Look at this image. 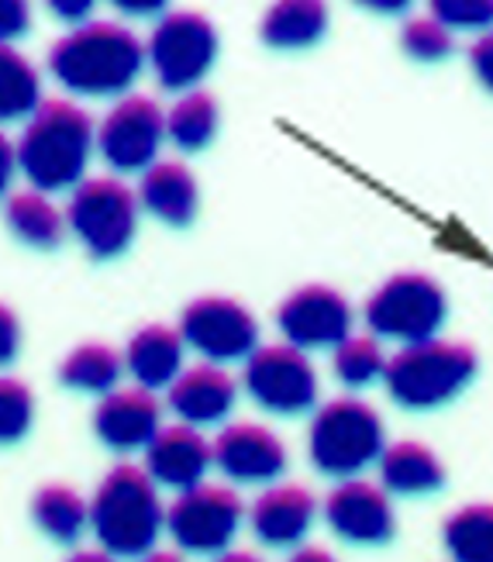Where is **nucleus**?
I'll return each mask as SVG.
<instances>
[{
  "label": "nucleus",
  "instance_id": "nucleus-1",
  "mask_svg": "<svg viewBox=\"0 0 493 562\" xmlns=\"http://www.w3.org/2000/svg\"><path fill=\"white\" fill-rule=\"evenodd\" d=\"M145 66V45L117 21H87L48 48L53 80L80 97L125 93Z\"/></svg>",
  "mask_w": 493,
  "mask_h": 562
},
{
  "label": "nucleus",
  "instance_id": "nucleus-2",
  "mask_svg": "<svg viewBox=\"0 0 493 562\" xmlns=\"http://www.w3.org/2000/svg\"><path fill=\"white\" fill-rule=\"evenodd\" d=\"M93 145L97 128L90 114L66 97H53L24 121V132L18 138V166L42 193L77 190L83 183Z\"/></svg>",
  "mask_w": 493,
  "mask_h": 562
},
{
  "label": "nucleus",
  "instance_id": "nucleus-3",
  "mask_svg": "<svg viewBox=\"0 0 493 562\" xmlns=\"http://www.w3.org/2000/svg\"><path fill=\"white\" fill-rule=\"evenodd\" d=\"M166 528L159 483L145 467L117 462L90 497V531L97 546L117 559L149 555Z\"/></svg>",
  "mask_w": 493,
  "mask_h": 562
},
{
  "label": "nucleus",
  "instance_id": "nucleus-4",
  "mask_svg": "<svg viewBox=\"0 0 493 562\" xmlns=\"http://www.w3.org/2000/svg\"><path fill=\"white\" fill-rule=\"evenodd\" d=\"M386 449V431L377 407L359 397H335L314 411L307 428V456L314 470L335 480H352Z\"/></svg>",
  "mask_w": 493,
  "mask_h": 562
},
{
  "label": "nucleus",
  "instance_id": "nucleus-5",
  "mask_svg": "<svg viewBox=\"0 0 493 562\" xmlns=\"http://www.w3.org/2000/svg\"><path fill=\"white\" fill-rule=\"evenodd\" d=\"M477 376V352L462 341L428 338L401 346L386 359L383 383L390 397L411 411H432L452 401Z\"/></svg>",
  "mask_w": 493,
  "mask_h": 562
},
{
  "label": "nucleus",
  "instance_id": "nucleus-6",
  "mask_svg": "<svg viewBox=\"0 0 493 562\" xmlns=\"http://www.w3.org/2000/svg\"><path fill=\"white\" fill-rule=\"evenodd\" d=\"M366 325L369 335L397 346H414V341L438 338L446 325L449 301L432 277L425 273H397L373 290L366 301Z\"/></svg>",
  "mask_w": 493,
  "mask_h": 562
},
{
  "label": "nucleus",
  "instance_id": "nucleus-7",
  "mask_svg": "<svg viewBox=\"0 0 493 562\" xmlns=\"http://www.w3.org/2000/svg\"><path fill=\"white\" fill-rule=\"evenodd\" d=\"M138 207V198L121 180L93 177L72 190L66 225L93 259H114L135 241Z\"/></svg>",
  "mask_w": 493,
  "mask_h": 562
},
{
  "label": "nucleus",
  "instance_id": "nucleus-8",
  "mask_svg": "<svg viewBox=\"0 0 493 562\" xmlns=\"http://www.w3.org/2000/svg\"><path fill=\"white\" fill-rule=\"evenodd\" d=\"M245 518H249V510L232 486L204 480L172 497L166 507V531L180 546V552L217 559L232 549Z\"/></svg>",
  "mask_w": 493,
  "mask_h": 562
},
{
  "label": "nucleus",
  "instance_id": "nucleus-9",
  "mask_svg": "<svg viewBox=\"0 0 493 562\" xmlns=\"http://www.w3.org/2000/svg\"><path fill=\"white\" fill-rule=\"evenodd\" d=\"M217 59L214 24L197 11H169L145 42V63L153 66L163 90H197Z\"/></svg>",
  "mask_w": 493,
  "mask_h": 562
},
{
  "label": "nucleus",
  "instance_id": "nucleus-10",
  "mask_svg": "<svg viewBox=\"0 0 493 562\" xmlns=\"http://www.w3.org/2000/svg\"><path fill=\"white\" fill-rule=\"evenodd\" d=\"M245 394L269 414H304L317 401V373L304 349L290 341L259 346L242 370Z\"/></svg>",
  "mask_w": 493,
  "mask_h": 562
},
{
  "label": "nucleus",
  "instance_id": "nucleus-11",
  "mask_svg": "<svg viewBox=\"0 0 493 562\" xmlns=\"http://www.w3.org/2000/svg\"><path fill=\"white\" fill-rule=\"evenodd\" d=\"M180 335L187 349L204 362H245L262 341L256 314L232 297H197L180 314Z\"/></svg>",
  "mask_w": 493,
  "mask_h": 562
},
{
  "label": "nucleus",
  "instance_id": "nucleus-12",
  "mask_svg": "<svg viewBox=\"0 0 493 562\" xmlns=\"http://www.w3.org/2000/svg\"><path fill=\"white\" fill-rule=\"evenodd\" d=\"M166 138V114L145 93H125L97 125V149L114 173H145L159 162Z\"/></svg>",
  "mask_w": 493,
  "mask_h": 562
},
{
  "label": "nucleus",
  "instance_id": "nucleus-13",
  "mask_svg": "<svg viewBox=\"0 0 493 562\" xmlns=\"http://www.w3.org/2000/svg\"><path fill=\"white\" fill-rule=\"evenodd\" d=\"M280 335L298 349H335L341 338L352 335V307L335 286L307 283L293 290L277 311Z\"/></svg>",
  "mask_w": 493,
  "mask_h": 562
},
{
  "label": "nucleus",
  "instance_id": "nucleus-14",
  "mask_svg": "<svg viewBox=\"0 0 493 562\" xmlns=\"http://www.w3.org/2000/svg\"><path fill=\"white\" fill-rule=\"evenodd\" d=\"M211 446L214 467L232 483H277L290 462L283 438L256 422H228Z\"/></svg>",
  "mask_w": 493,
  "mask_h": 562
},
{
  "label": "nucleus",
  "instance_id": "nucleus-15",
  "mask_svg": "<svg viewBox=\"0 0 493 562\" xmlns=\"http://www.w3.org/2000/svg\"><path fill=\"white\" fill-rule=\"evenodd\" d=\"M325 521L338 539L352 546H380L393 535V504L383 483L369 480H338L325 501Z\"/></svg>",
  "mask_w": 493,
  "mask_h": 562
},
{
  "label": "nucleus",
  "instance_id": "nucleus-16",
  "mask_svg": "<svg viewBox=\"0 0 493 562\" xmlns=\"http://www.w3.org/2000/svg\"><path fill=\"white\" fill-rule=\"evenodd\" d=\"M163 428V404L156 390L117 386L93 407V435L114 452H145Z\"/></svg>",
  "mask_w": 493,
  "mask_h": 562
},
{
  "label": "nucleus",
  "instance_id": "nucleus-17",
  "mask_svg": "<svg viewBox=\"0 0 493 562\" xmlns=\"http://www.w3.org/2000/svg\"><path fill=\"white\" fill-rule=\"evenodd\" d=\"M238 383L221 362H197L169 383L166 407L177 414L183 425L204 428L225 422L235 411Z\"/></svg>",
  "mask_w": 493,
  "mask_h": 562
},
{
  "label": "nucleus",
  "instance_id": "nucleus-18",
  "mask_svg": "<svg viewBox=\"0 0 493 562\" xmlns=\"http://www.w3.org/2000/svg\"><path fill=\"white\" fill-rule=\"evenodd\" d=\"M214 467V446L193 425H163L159 435L145 449V470L159 486L169 491H190L204 483L208 470Z\"/></svg>",
  "mask_w": 493,
  "mask_h": 562
},
{
  "label": "nucleus",
  "instance_id": "nucleus-19",
  "mask_svg": "<svg viewBox=\"0 0 493 562\" xmlns=\"http://www.w3.org/2000/svg\"><path fill=\"white\" fill-rule=\"evenodd\" d=\"M317 515V501L301 483H269L249 504V528L269 549H293L304 542Z\"/></svg>",
  "mask_w": 493,
  "mask_h": 562
},
{
  "label": "nucleus",
  "instance_id": "nucleus-20",
  "mask_svg": "<svg viewBox=\"0 0 493 562\" xmlns=\"http://www.w3.org/2000/svg\"><path fill=\"white\" fill-rule=\"evenodd\" d=\"M183 352H187V341H183L180 328L145 325L128 338L125 370L145 390H169V383L187 370Z\"/></svg>",
  "mask_w": 493,
  "mask_h": 562
},
{
  "label": "nucleus",
  "instance_id": "nucleus-21",
  "mask_svg": "<svg viewBox=\"0 0 493 562\" xmlns=\"http://www.w3.org/2000/svg\"><path fill=\"white\" fill-rule=\"evenodd\" d=\"M138 204L159 222L183 228L197 217V204H201V190H197L193 173L183 162H153L142 173L138 183Z\"/></svg>",
  "mask_w": 493,
  "mask_h": 562
},
{
  "label": "nucleus",
  "instance_id": "nucleus-22",
  "mask_svg": "<svg viewBox=\"0 0 493 562\" xmlns=\"http://www.w3.org/2000/svg\"><path fill=\"white\" fill-rule=\"evenodd\" d=\"M380 483L390 494L401 497H422L438 491L446 483V467L425 442H393L383 449L380 462Z\"/></svg>",
  "mask_w": 493,
  "mask_h": 562
},
{
  "label": "nucleus",
  "instance_id": "nucleus-23",
  "mask_svg": "<svg viewBox=\"0 0 493 562\" xmlns=\"http://www.w3.org/2000/svg\"><path fill=\"white\" fill-rule=\"evenodd\" d=\"M4 222L18 241L32 249H56L66 235V211L53 204V193L42 190H18L4 204Z\"/></svg>",
  "mask_w": 493,
  "mask_h": 562
},
{
  "label": "nucleus",
  "instance_id": "nucleus-24",
  "mask_svg": "<svg viewBox=\"0 0 493 562\" xmlns=\"http://www.w3.org/2000/svg\"><path fill=\"white\" fill-rule=\"evenodd\" d=\"M328 29L325 0H273L262 14L259 35L269 48H307Z\"/></svg>",
  "mask_w": 493,
  "mask_h": 562
},
{
  "label": "nucleus",
  "instance_id": "nucleus-25",
  "mask_svg": "<svg viewBox=\"0 0 493 562\" xmlns=\"http://www.w3.org/2000/svg\"><path fill=\"white\" fill-rule=\"evenodd\" d=\"M32 521L56 542H77L90 528V501L66 483H45L32 497Z\"/></svg>",
  "mask_w": 493,
  "mask_h": 562
},
{
  "label": "nucleus",
  "instance_id": "nucleus-26",
  "mask_svg": "<svg viewBox=\"0 0 493 562\" xmlns=\"http://www.w3.org/2000/svg\"><path fill=\"white\" fill-rule=\"evenodd\" d=\"M125 373V352H117L104 341H83L59 362V383L80 394H111Z\"/></svg>",
  "mask_w": 493,
  "mask_h": 562
},
{
  "label": "nucleus",
  "instance_id": "nucleus-27",
  "mask_svg": "<svg viewBox=\"0 0 493 562\" xmlns=\"http://www.w3.org/2000/svg\"><path fill=\"white\" fill-rule=\"evenodd\" d=\"M42 77L11 42H0V121H21L38 111Z\"/></svg>",
  "mask_w": 493,
  "mask_h": 562
},
{
  "label": "nucleus",
  "instance_id": "nucleus-28",
  "mask_svg": "<svg viewBox=\"0 0 493 562\" xmlns=\"http://www.w3.org/2000/svg\"><path fill=\"white\" fill-rule=\"evenodd\" d=\"M217 101L208 90H190L166 111V138L183 153H201L217 135Z\"/></svg>",
  "mask_w": 493,
  "mask_h": 562
},
{
  "label": "nucleus",
  "instance_id": "nucleus-29",
  "mask_svg": "<svg viewBox=\"0 0 493 562\" xmlns=\"http://www.w3.org/2000/svg\"><path fill=\"white\" fill-rule=\"evenodd\" d=\"M441 542L452 562H493V504H466L446 518Z\"/></svg>",
  "mask_w": 493,
  "mask_h": 562
},
{
  "label": "nucleus",
  "instance_id": "nucleus-30",
  "mask_svg": "<svg viewBox=\"0 0 493 562\" xmlns=\"http://www.w3.org/2000/svg\"><path fill=\"white\" fill-rule=\"evenodd\" d=\"M335 376L349 386V390H362L369 383L383 380L386 373V356L380 349V338L377 335H349L341 338L335 346Z\"/></svg>",
  "mask_w": 493,
  "mask_h": 562
},
{
  "label": "nucleus",
  "instance_id": "nucleus-31",
  "mask_svg": "<svg viewBox=\"0 0 493 562\" xmlns=\"http://www.w3.org/2000/svg\"><path fill=\"white\" fill-rule=\"evenodd\" d=\"M35 422V394L18 376H0V446H14Z\"/></svg>",
  "mask_w": 493,
  "mask_h": 562
},
{
  "label": "nucleus",
  "instance_id": "nucleus-32",
  "mask_svg": "<svg viewBox=\"0 0 493 562\" xmlns=\"http://www.w3.org/2000/svg\"><path fill=\"white\" fill-rule=\"evenodd\" d=\"M401 45H404L407 56L422 59V63H435V59H446L452 53V32L441 21H435L432 14L414 18L404 24Z\"/></svg>",
  "mask_w": 493,
  "mask_h": 562
},
{
  "label": "nucleus",
  "instance_id": "nucleus-33",
  "mask_svg": "<svg viewBox=\"0 0 493 562\" xmlns=\"http://www.w3.org/2000/svg\"><path fill=\"white\" fill-rule=\"evenodd\" d=\"M432 18L449 32H490L493 29V0H428Z\"/></svg>",
  "mask_w": 493,
  "mask_h": 562
},
{
  "label": "nucleus",
  "instance_id": "nucleus-34",
  "mask_svg": "<svg viewBox=\"0 0 493 562\" xmlns=\"http://www.w3.org/2000/svg\"><path fill=\"white\" fill-rule=\"evenodd\" d=\"M32 29V0H0V42H14Z\"/></svg>",
  "mask_w": 493,
  "mask_h": 562
},
{
  "label": "nucleus",
  "instance_id": "nucleus-35",
  "mask_svg": "<svg viewBox=\"0 0 493 562\" xmlns=\"http://www.w3.org/2000/svg\"><path fill=\"white\" fill-rule=\"evenodd\" d=\"M21 352V322L18 314L0 301V366H11Z\"/></svg>",
  "mask_w": 493,
  "mask_h": 562
},
{
  "label": "nucleus",
  "instance_id": "nucleus-36",
  "mask_svg": "<svg viewBox=\"0 0 493 562\" xmlns=\"http://www.w3.org/2000/svg\"><path fill=\"white\" fill-rule=\"evenodd\" d=\"M45 8L66 24H87L97 8V0H45Z\"/></svg>",
  "mask_w": 493,
  "mask_h": 562
},
{
  "label": "nucleus",
  "instance_id": "nucleus-37",
  "mask_svg": "<svg viewBox=\"0 0 493 562\" xmlns=\"http://www.w3.org/2000/svg\"><path fill=\"white\" fill-rule=\"evenodd\" d=\"M470 63H473V72L480 77V83L486 90H493V32H486L470 53Z\"/></svg>",
  "mask_w": 493,
  "mask_h": 562
},
{
  "label": "nucleus",
  "instance_id": "nucleus-38",
  "mask_svg": "<svg viewBox=\"0 0 493 562\" xmlns=\"http://www.w3.org/2000/svg\"><path fill=\"white\" fill-rule=\"evenodd\" d=\"M18 145L0 132V198L11 190V180H14V173H18Z\"/></svg>",
  "mask_w": 493,
  "mask_h": 562
},
{
  "label": "nucleus",
  "instance_id": "nucleus-39",
  "mask_svg": "<svg viewBox=\"0 0 493 562\" xmlns=\"http://www.w3.org/2000/svg\"><path fill=\"white\" fill-rule=\"evenodd\" d=\"M111 4L121 11V14H135V18H149V14H159L169 0H111Z\"/></svg>",
  "mask_w": 493,
  "mask_h": 562
},
{
  "label": "nucleus",
  "instance_id": "nucleus-40",
  "mask_svg": "<svg viewBox=\"0 0 493 562\" xmlns=\"http://www.w3.org/2000/svg\"><path fill=\"white\" fill-rule=\"evenodd\" d=\"M356 4H362L369 11H380V14H401L411 8V0H356Z\"/></svg>",
  "mask_w": 493,
  "mask_h": 562
},
{
  "label": "nucleus",
  "instance_id": "nucleus-41",
  "mask_svg": "<svg viewBox=\"0 0 493 562\" xmlns=\"http://www.w3.org/2000/svg\"><path fill=\"white\" fill-rule=\"evenodd\" d=\"M287 562H338L328 549H317V546H307V549H298Z\"/></svg>",
  "mask_w": 493,
  "mask_h": 562
},
{
  "label": "nucleus",
  "instance_id": "nucleus-42",
  "mask_svg": "<svg viewBox=\"0 0 493 562\" xmlns=\"http://www.w3.org/2000/svg\"><path fill=\"white\" fill-rule=\"evenodd\" d=\"M66 562H117V555H111V552H104L101 546H97V549H80V552H72Z\"/></svg>",
  "mask_w": 493,
  "mask_h": 562
},
{
  "label": "nucleus",
  "instance_id": "nucleus-43",
  "mask_svg": "<svg viewBox=\"0 0 493 562\" xmlns=\"http://www.w3.org/2000/svg\"><path fill=\"white\" fill-rule=\"evenodd\" d=\"M214 562H262V559L253 555V552H232V549H228V552H221Z\"/></svg>",
  "mask_w": 493,
  "mask_h": 562
},
{
  "label": "nucleus",
  "instance_id": "nucleus-44",
  "mask_svg": "<svg viewBox=\"0 0 493 562\" xmlns=\"http://www.w3.org/2000/svg\"><path fill=\"white\" fill-rule=\"evenodd\" d=\"M138 562H183V559H180L177 552H156V549H153L149 555H142Z\"/></svg>",
  "mask_w": 493,
  "mask_h": 562
}]
</instances>
